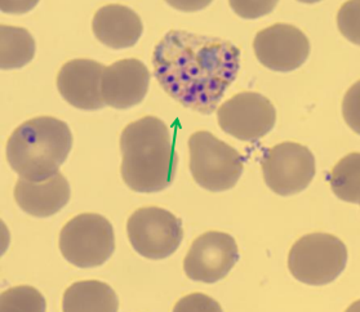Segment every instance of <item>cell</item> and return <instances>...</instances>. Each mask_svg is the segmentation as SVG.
<instances>
[{"label": "cell", "instance_id": "11", "mask_svg": "<svg viewBox=\"0 0 360 312\" xmlns=\"http://www.w3.org/2000/svg\"><path fill=\"white\" fill-rule=\"evenodd\" d=\"M253 49L259 63L270 70L288 72L301 67L310 55V41L296 26L275 24L257 32Z\"/></svg>", "mask_w": 360, "mask_h": 312}, {"label": "cell", "instance_id": "18", "mask_svg": "<svg viewBox=\"0 0 360 312\" xmlns=\"http://www.w3.org/2000/svg\"><path fill=\"white\" fill-rule=\"evenodd\" d=\"M329 183L340 200L360 204V152L342 157L329 173Z\"/></svg>", "mask_w": 360, "mask_h": 312}, {"label": "cell", "instance_id": "8", "mask_svg": "<svg viewBox=\"0 0 360 312\" xmlns=\"http://www.w3.org/2000/svg\"><path fill=\"white\" fill-rule=\"evenodd\" d=\"M264 180L273 193L296 195L311 183L315 176L313 152L296 142H282L267 148L261 157Z\"/></svg>", "mask_w": 360, "mask_h": 312}, {"label": "cell", "instance_id": "2", "mask_svg": "<svg viewBox=\"0 0 360 312\" xmlns=\"http://www.w3.org/2000/svg\"><path fill=\"white\" fill-rule=\"evenodd\" d=\"M122 178L136 193H159L176 177L179 156L169 128L157 117L127 125L120 137Z\"/></svg>", "mask_w": 360, "mask_h": 312}, {"label": "cell", "instance_id": "13", "mask_svg": "<svg viewBox=\"0 0 360 312\" xmlns=\"http://www.w3.org/2000/svg\"><path fill=\"white\" fill-rule=\"evenodd\" d=\"M103 65L94 60H71L57 75V88L65 101L77 109L94 111L103 109L101 78Z\"/></svg>", "mask_w": 360, "mask_h": 312}, {"label": "cell", "instance_id": "3", "mask_svg": "<svg viewBox=\"0 0 360 312\" xmlns=\"http://www.w3.org/2000/svg\"><path fill=\"white\" fill-rule=\"evenodd\" d=\"M72 148L69 125L52 117H34L17 126L7 143V159L24 180L41 182L53 177Z\"/></svg>", "mask_w": 360, "mask_h": 312}, {"label": "cell", "instance_id": "21", "mask_svg": "<svg viewBox=\"0 0 360 312\" xmlns=\"http://www.w3.org/2000/svg\"><path fill=\"white\" fill-rule=\"evenodd\" d=\"M173 312H224L216 299L203 293H191L181 298Z\"/></svg>", "mask_w": 360, "mask_h": 312}, {"label": "cell", "instance_id": "1", "mask_svg": "<svg viewBox=\"0 0 360 312\" xmlns=\"http://www.w3.org/2000/svg\"><path fill=\"white\" fill-rule=\"evenodd\" d=\"M153 63L165 93L188 109L210 115L238 75L240 51L227 40L171 30L158 43Z\"/></svg>", "mask_w": 360, "mask_h": 312}, {"label": "cell", "instance_id": "22", "mask_svg": "<svg viewBox=\"0 0 360 312\" xmlns=\"http://www.w3.org/2000/svg\"><path fill=\"white\" fill-rule=\"evenodd\" d=\"M342 115L346 124L360 134V80L350 86L342 101Z\"/></svg>", "mask_w": 360, "mask_h": 312}, {"label": "cell", "instance_id": "14", "mask_svg": "<svg viewBox=\"0 0 360 312\" xmlns=\"http://www.w3.org/2000/svg\"><path fill=\"white\" fill-rule=\"evenodd\" d=\"M15 200L27 214L46 219L58 213L69 203L70 185L61 173L41 182L21 178L15 188Z\"/></svg>", "mask_w": 360, "mask_h": 312}, {"label": "cell", "instance_id": "9", "mask_svg": "<svg viewBox=\"0 0 360 312\" xmlns=\"http://www.w3.org/2000/svg\"><path fill=\"white\" fill-rule=\"evenodd\" d=\"M217 119L224 132L238 140L255 142L274 128L276 111L265 96L240 92L219 106Z\"/></svg>", "mask_w": 360, "mask_h": 312}, {"label": "cell", "instance_id": "16", "mask_svg": "<svg viewBox=\"0 0 360 312\" xmlns=\"http://www.w3.org/2000/svg\"><path fill=\"white\" fill-rule=\"evenodd\" d=\"M117 293L102 281H78L63 293V312H117Z\"/></svg>", "mask_w": 360, "mask_h": 312}, {"label": "cell", "instance_id": "20", "mask_svg": "<svg viewBox=\"0 0 360 312\" xmlns=\"http://www.w3.org/2000/svg\"><path fill=\"white\" fill-rule=\"evenodd\" d=\"M337 25L346 39L360 46V1L345 3L338 11Z\"/></svg>", "mask_w": 360, "mask_h": 312}, {"label": "cell", "instance_id": "7", "mask_svg": "<svg viewBox=\"0 0 360 312\" xmlns=\"http://www.w3.org/2000/svg\"><path fill=\"white\" fill-rule=\"evenodd\" d=\"M127 234L134 249L148 259H165L179 249L182 221L159 207H145L134 212L127 222Z\"/></svg>", "mask_w": 360, "mask_h": 312}, {"label": "cell", "instance_id": "19", "mask_svg": "<svg viewBox=\"0 0 360 312\" xmlns=\"http://www.w3.org/2000/svg\"><path fill=\"white\" fill-rule=\"evenodd\" d=\"M47 304L38 289L21 285L1 293L0 312H46Z\"/></svg>", "mask_w": 360, "mask_h": 312}, {"label": "cell", "instance_id": "17", "mask_svg": "<svg viewBox=\"0 0 360 312\" xmlns=\"http://www.w3.org/2000/svg\"><path fill=\"white\" fill-rule=\"evenodd\" d=\"M0 63L3 70L21 69L30 63L35 56V40L22 27L0 26Z\"/></svg>", "mask_w": 360, "mask_h": 312}, {"label": "cell", "instance_id": "15", "mask_svg": "<svg viewBox=\"0 0 360 312\" xmlns=\"http://www.w3.org/2000/svg\"><path fill=\"white\" fill-rule=\"evenodd\" d=\"M92 29L103 46L124 49L134 47L141 38L143 25L134 9L122 4H109L96 12Z\"/></svg>", "mask_w": 360, "mask_h": 312}, {"label": "cell", "instance_id": "10", "mask_svg": "<svg viewBox=\"0 0 360 312\" xmlns=\"http://www.w3.org/2000/svg\"><path fill=\"white\" fill-rule=\"evenodd\" d=\"M238 259V245L231 235L208 231L191 244L184 270L191 280L213 284L226 278Z\"/></svg>", "mask_w": 360, "mask_h": 312}, {"label": "cell", "instance_id": "5", "mask_svg": "<svg viewBox=\"0 0 360 312\" xmlns=\"http://www.w3.org/2000/svg\"><path fill=\"white\" fill-rule=\"evenodd\" d=\"M347 264V249L337 236L314 233L298 239L290 248L288 268L295 279L307 285H327L336 280Z\"/></svg>", "mask_w": 360, "mask_h": 312}, {"label": "cell", "instance_id": "6", "mask_svg": "<svg viewBox=\"0 0 360 312\" xmlns=\"http://www.w3.org/2000/svg\"><path fill=\"white\" fill-rule=\"evenodd\" d=\"M60 250L68 262L80 268L103 265L115 250L114 228L101 214H79L63 227Z\"/></svg>", "mask_w": 360, "mask_h": 312}, {"label": "cell", "instance_id": "12", "mask_svg": "<svg viewBox=\"0 0 360 312\" xmlns=\"http://www.w3.org/2000/svg\"><path fill=\"white\" fill-rule=\"evenodd\" d=\"M149 69L140 60H119L103 69L102 100L110 108L129 109L143 101L149 91Z\"/></svg>", "mask_w": 360, "mask_h": 312}, {"label": "cell", "instance_id": "4", "mask_svg": "<svg viewBox=\"0 0 360 312\" xmlns=\"http://www.w3.org/2000/svg\"><path fill=\"white\" fill-rule=\"evenodd\" d=\"M188 152L193 178L212 193L234 188L243 173V156L211 132L193 133L188 138Z\"/></svg>", "mask_w": 360, "mask_h": 312}, {"label": "cell", "instance_id": "23", "mask_svg": "<svg viewBox=\"0 0 360 312\" xmlns=\"http://www.w3.org/2000/svg\"><path fill=\"white\" fill-rule=\"evenodd\" d=\"M345 312H360V299L355 301L350 307H347V310Z\"/></svg>", "mask_w": 360, "mask_h": 312}]
</instances>
